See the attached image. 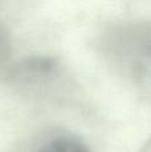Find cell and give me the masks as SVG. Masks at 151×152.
I'll return each mask as SVG.
<instances>
[{
  "mask_svg": "<svg viewBox=\"0 0 151 152\" xmlns=\"http://www.w3.org/2000/svg\"><path fill=\"white\" fill-rule=\"evenodd\" d=\"M104 55L151 104V20L120 24L102 39Z\"/></svg>",
  "mask_w": 151,
  "mask_h": 152,
  "instance_id": "cell-1",
  "label": "cell"
},
{
  "mask_svg": "<svg viewBox=\"0 0 151 152\" xmlns=\"http://www.w3.org/2000/svg\"><path fill=\"white\" fill-rule=\"evenodd\" d=\"M62 74L60 61L52 56H31L11 68L10 77L18 86H36L54 81Z\"/></svg>",
  "mask_w": 151,
  "mask_h": 152,
  "instance_id": "cell-2",
  "label": "cell"
},
{
  "mask_svg": "<svg viewBox=\"0 0 151 152\" xmlns=\"http://www.w3.org/2000/svg\"><path fill=\"white\" fill-rule=\"evenodd\" d=\"M37 152H92L80 139L72 136H58L45 143Z\"/></svg>",
  "mask_w": 151,
  "mask_h": 152,
  "instance_id": "cell-3",
  "label": "cell"
},
{
  "mask_svg": "<svg viewBox=\"0 0 151 152\" xmlns=\"http://www.w3.org/2000/svg\"><path fill=\"white\" fill-rule=\"evenodd\" d=\"M8 52V40H7V35L5 31L0 27V61L4 60L5 55Z\"/></svg>",
  "mask_w": 151,
  "mask_h": 152,
  "instance_id": "cell-4",
  "label": "cell"
},
{
  "mask_svg": "<svg viewBox=\"0 0 151 152\" xmlns=\"http://www.w3.org/2000/svg\"><path fill=\"white\" fill-rule=\"evenodd\" d=\"M139 152H151V137L147 140L146 143H144V145L141 148V151Z\"/></svg>",
  "mask_w": 151,
  "mask_h": 152,
  "instance_id": "cell-5",
  "label": "cell"
}]
</instances>
